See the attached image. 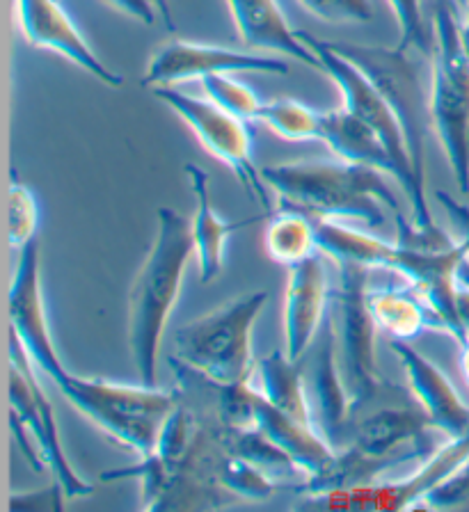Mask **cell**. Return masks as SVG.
Here are the masks:
<instances>
[{"instance_id": "cell-1", "label": "cell", "mask_w": 469, "mask_h": 512, "mask_svg": "<svg viewBox=\"0 0 469 512\" xmlns=\"http://www.w3.org/2000/svg\"><path fill=\"white\" fill-rule=\"evenodd\" d=\"M316 245L323 254L332 259H348L362 263L371 270L385 268L394 275L403 277L424 295L431 309L447 325V332L460 346L465 343L463 327H460L456 311V293L460 284V268L467 261V247L463 240L449 250H424V247L405 245L401 240L376 238L341 224L339 220L314 218Z\"/></svg>"}, {"instance_id": "cell-2", "label": "cell", "mask_w": 469, "mask_h": 512, "mask_svg": "<svg viewBox=\"0 0 469 512\" xmlns=\"http://www.w3.org/2000/svg\"><path fill=\"white\" fill-rule=\"evenodd\" d=\"M193 254V224L174 208H158L154 245L129 288V346L147 387H158V350Z\"/></svg>"}, {"instance_id": "cell-3", "label": "cell", "mask_w": 469, "mask_h": 512, "mask_svg": "<svg viewBox=\"0 0 469 512\" xmlns=\"http://www.w3.org/2000/svg\"><path fill=\"white\" fill-rule=\"evenodd\" d=\"M268 188L280 199V208L325 220H362L371 229L385 224V208L401 213L399 197L385 172L346 160H300L261 167Z\"/></svg>"}, {"instance_id": "cell-4", "label": "cell", "mask_w": 469, "mask_h": 512, "mask_svg": "<svg viewBox=\"0 0 469 512\" xmlns=\"http://www.w3.org/2000/svg\"><path fill=\"white\" fill-rule=\"evenodd\" d=\"M62 396L117 444L131 448L140 458L154 453L165 419L177 407L181 389L119 384L99 378H83L60 368L49 378Z\"/></svg>"}, {"instance_id": "cell-5", "label": "cell", "mask_w": 469, "mask_h": 512, "mask_svg": "<svg viewBox=\"0 0 469 512\" xmlns=\"http://www.w3.org/2000/svg\"><path fill=\"white\" fill-rule=\"evenodd\" d=\"M431 126L442 142L460 192H469V60L460 42L456 0H433Z\"/></svg>"}, {"instance_id": "cell-6", "label": "cell", "mask_w": 469, "mask_h": 512, "mask_svg": "<svg viewBox=\"0 0 469 512\" xmlns=\"http://www.w3.org/2000/svg\"><path fill=\"white\" fill-rule=\"evenodd\" d=\"M268 302V291H250L190 320L174 334V362L216 384L250 382L254 373L252 327Z\"/></svg>"}, {"instance_id": "cell-7", "label": "cell", "mask_w": 469, "mask_h": 512, "mask_svg": "<svg viewBox=\"0 0 469 512\" xmlns=\"http://www.w3.org/2000/svg\"><path fill=\"white\" fill-rule=\"evenodd\" d=\"M339 288L335 300V336L341 378H344L351 407L348 416L371 407L403 391L389 382L376 359V320L369 309V270L362 263L337 259Z\"/></svg>"}, {"instance_id": "cell-8", "label": "cell", "mask_w": 469, "mask_h": 512, "mask_svg": "<svg viewBox=\"0 0 469 512\" xmlns=\"http://www.w3.org/2000/svg\"><path fill=\"white\" fill-rule=\"evenodd\" d=\"M332 51L351 60L364 71L378 92L385 96L389 108L405 133L410 160L421 186L426 188V131L431 126V76L424 69L431 67V58L401 46H357L344 42H328Z\"/></svg>"}, {"instance_id": "cell-9", "label": "cell", "mask_w": 469, "mask_h": 512, "mask_svg": "<svg viewBox=\"0 0 469 512\" xmlns=\"http://www.w3.org/2000/svg\"><path fill=\"white\" fill-rule=\"evenodd\" d=\"M10 403L14 437L30 467L35 471L49 467L69 499L92 494L94 487L71 467L60 442L51 400L39 384L37 368L14 330L10 332Z\"/></svg>"}, {"instance_id": "cell-10", "label": "cell", "mask_w": 469, "mask_h": 512, "mask_svg": "<svg viewBox=\"0 0 469 512\" xmlns=\"http://www.w3.org/2000/svg\"><path fill=\"white\" fill-rule=\"evenodd\" d=\"M300 35L305 42L314 48L316 55L321 60V71L332 78V83L339 87L341 99H344V108L355 112L357 117L364 119L373 131H376L383 142L387 144L389 154H392L396 167H399V186L405 190V197L410 199L412 206V222L421 231H435L440 229L433 222L431 208H428L426 188L421 186L415 167H412L408 142H405V133L396 119L394 110L389 108L385 96L378 92V87L364 76L362 69H357L351 60H346L344 55L332 51L328 42L316 39L309 32Z\"/></svg>"}, {"instance_id": "cell-11", "label": "cell", "mask_w": 469, "mask_h": 512, "mask_svg": "<svg viewBox=\"0 0 469 512\" xmlns=\"http://www.w3.org/2000/svg\"><path fill=\"white\" fill-rule=\"evenodd\" d=\"M151 92L172 112L184 119L211 156L232 167L245 192L261 206L264 215H273L275 208L268 195V183L252 160V131L245 119L222 110L209 99L174 90V85L151 87Z\"/></svg>"}, {"instance_id": "cell-12", "label": "cell", "mask_w": 469, "mask_h": 512, "mask_svg": "<svg viewBox=\"0 0 469 512\" xmlns=\"http://www.w3.org/2000/svg\"><path fill=\"white\" fill-rule=\"evenodd\" d=\"M289 62L270 53H245L234 48L206 46L193 42H172L158 48L151 58L147 74L142 78L145 87L179 85L190 80H204L218 74H257L286 76Z\"/></svg>"}, {"instance_id": "cell-13", "label": "cell", "mask_w": 469, "mask_h": 512, "mask_svg": "<svg viewBox=\"0 0 469 512\" xmlns=\"http://www.w3.org/2000/svg\"><path fill=\"white\" fill-rule=\"evenodd\" d=\"M14 3H17L21 32L30 46L62 55L108 87H119L124 83V78L106 67L99 55L92 51V46L85 42L81 30L60 5V0H14Z\"/></svg>"}, {"instance_id": "cell-14", "label": "cell", "mask_w": 469, "mask_h": 512, "mask_svg": "<svg viewBox=\"0 0 469 512\" xmlns=\"http://www.w3.org/2000/svg\"><path fill=\"white\" fill-rule=\"evenodd\" d=\"M321 254L319 250L289 268L284 295V352L293 362H300L314 346L328 307V272Z\"/></svg>"}, {"instance_id": "cell-15", "label": "cell", "mask_w": 469, "mask_h": 512, "mask_svg": "<svg viewBox=\"0 0 469 512\" xmlns=\"http://www.w3.org/2000/svg\"><path fill=\"white\" fill-rule=\"evenodd\" d=\"M394 355L408 378L410 391L415 396L426 414L431 416L437 432H442L447 439L463 437L469 432V405L453 387L451 380L444 375L433 362H428L424 355L410 346V341L392 339L389 343Z\"/></svg>"}, {"instance_id": "cell-16", "label": "cell", "mask_w": 469, "mask_h": 512, "mask_svg": "<svg viewBox=\"0 0 469 512\" xmlns=\"http://www.w3.org/2000/svg\"><path fill=\"white\" fill-rule=\"evenodd\" d=\"M236 32L252 51L293 58L321 71V60L312 46L286 21L277 0H227Z\"/></svg>"}, {"instance_id": "cell-17", "label": "cell", "mask_w": 469, "mask_h": 512, "mask_svg": "<svg viewBox=\"0 0 469 512\" xmlns=\"http://www.w3.org/2000/svg\"><path fill=\"white\" fill-rule=\"evenodd\" d=\"M316 352L312 364H309V384H312L314 394V423L319 428L335 451L341 448L348 421V407H351V398H348L344 378H341L339 357H337V336H335V323L325 320L319 336L314 341Z\"/></svg>"}, {"instance_id": "cell-18", "label": "cell", "mask_w": 469, "mask_h": 512, "mask_svg": "<svg viewBox=\"0 0 469 512\" xmlns=\"http://www.w3.org/2000/svg\"><path fill=\"white\" fill-rule=\"evenodd\" d=\"M252 428L261 430L270 442L280 446L296 462V467L305 474V478L321 474L337 453L335 448L325 442L319 428L277 410L275 405H270L261 396L259 389L254 391L252 400Z\"/></svg>"}, {"instance_id": "cell-19", "label": "cell", "mask_w": 469, "mask_h": 512, "mask_svg": "<svg viewBox=\"0 0 469 512\" xmlns=\"http://www.w3.org/2000/svg\"><path fill=\"white\" fill-rule=\"evenodd\" d=\"M319 142L330 147L339 160L373 167V170L385 172L399 183V167H396L392 154H389L387 144L355 112L346 108L321 112Z\"/></svg>"}, {"instance_id": "cell-20", "label": "cell", "mask_w": 469, "mask_h": 512, "mask_svg": "<svg viewBox=\"0 0 469 512\" xmlns=\"http://www.w3.org/2000/svg\"><path fill=\"white\" fill-rule=\"evenodd\" d=\"M186 176L195 195V215L190 224H193L195 254H197V261H200V282L211 284L222 270L229 236L248 227V224L254 222V218L243 220V222L222 220L211 204L209 174H206L202 167H197L195 163H188Z\"/></svg>"}, {"instance_id": "cell-21", "label": "cell", "mask_w": 469, "mask_h": 512, "mask_svg": "<svg viewBox=\"0 0 469 512\" xmlns=\"http://www.w3.org/2000/svg\"><path fill=\"white\" fill-rule=\"evenodd\" d=\"M369 309L378 330L392 339L412 341L424 332H447V325L431 309L415 286L389 284L383 288H369Z\"/></svg>"}, {"instance_id": "cell-22", "label": "cell", "mask_w": 469, "mask_h": 512, "mask_svg": "<svg viewBox=\"0 0 469 512\" xmlns=\"http://www.w3.org/2000/svg\"><path fill=\"white\" fill-rule=\"evenodd\" d=\"M257 373L261 382V396L270 405H275L277 410L293 416V419L316 426L314 407L307 396V384L305 375L300 371V362H293L284 350H275L259 359Z\"/></svg>"}, {"instance_id": "cell-23", "label": "cell", "mask_w": 469, "mask_h": 512, "mask_svg": "<svg viewBox=\"0 0 469 512\" xmlns=\"http://www.w3.org/2000/svg\"><path fill=\"white\" fill-rule=\"evenodd\" d=\"M264 243L270 259L286 268L319 252L312 215L293 211V208H277L270 215Z\"/></svg>"}, {"instance_id": "cell-24", "label": "cell", "mask_w": 469, "mask_h": 512, "mask_svg": "<svg viewBox=\"0 0 469 512\" xmlns=\"http://www.w3.org/2000/svg\"><path fill=\"white\" fill-rule=\"evenodd\" d=\"M225 437H227L229 451L252 462L254 467H259L268 478H273V480H291L298 476L305 478V474H302V471L296 467V462H293L280 446L270 442V439L261 430H257V428H241V430L227 428Z\"/></svg>"}, {"instance_id": "cell-25", "label": "cell", "mask_w": 469, "mask_h": 512, "mask_svg": "<svg viewBox=\"0 0 469 512\" xmlns=\"http://www.w3.org/2000/svg\"><path fill=\"white\" fill-rule=\"evenodd\" d=\"M257 122L289 142H309L319 140L321 112L293 99H275L264 101Z\"/></svg>"}, {"instance_id": "cell-26", "label": "cell", "mask_w": 469, "mask_h": 512, "mask_svg": "<svg viewBox=\"0 0 469 512\" xmlns=\"http://www.w3.org/2000/svg\"><path fill=\"white\" fill-rule=\"evenodd\" d=\"M39 229V202L35 192L12 174L7 188V243L14 250H23L37 240Z\"/></svg>"}, {"instance_id": "cell-27", "label": "cell", "mask_w": 469, "mask_h": 512, "mask_svg": "<svg viewBox=\"0 0 469 512\" xmlns=\"http://www.w3.org/2000/svg\"><path fill=\"white\" fill-rule=\"evenodd\" d=\"M206 99L216 103L222 110L232 112V115L252 122L259 117V110L264 106L259 92H254L250 85H245L243 80L232 78V74H218L200 80Z\"/></svg>"}, {"instance_id": "cell-28", "label": "cell", "mask_w": 469, "mask_h": 512, "mask_svg": "<svg viewBox=\"0 0 469 512\" xmlns=\"http://www.w3.org/2000/svg\"><path fill=\"white\" fill-rule=\"evenodd\" d=\"M399 23L401 42L405 51H417L433 58V26L428 28L424 14V0H387Z\"/></svg>"}, {"instance_id": "cell-29", "label": "cell", "mask_w": 469, "mask_h": 512, "mask_svg": "<svg viewBox=\"0 0 469 512\" xmlns=\"http://www.w3.org/2000/svg\"><path fill=\"white\" fill-rule=\"evenodd\" d=\"M309 14L328 23H371V0H298Z\"/></svg>"}, {"instance_id": "cell-30", "label": "cell", "mask_w": 469, "mask_h": 512, "mask_svg": "<svg viewBox=\"0 0 469 512\" xmlns=\"http://www.w3.org/2000/svg\"><path fill=\"white\" fill-rule=\"evenodd\" d=\"M419 508L469 510V462L424 496Z\"/></svg>"}, {"instance_id": "cell-31", "label": "cell", "mask_w": 469, "mask_h": 512, "mask_svg": "<svg viewBox=\"0 0 469 512\" xmlns=\"http://www.w3.org/2000/svg\"><path fill=\"white\" fill-rule=\"evenodd\" d=\"M108 3L113 5L115 10L133 16V19H138L140 23H145V26H154L158 10L151 0H108Z\"/></svg>"}, {"instance_id": "cell-32", "label": "cell", "mask_w": 469, "mask_h": 512, "mask_svg": "<svg viewBox=\"0 0 469 512\" xmlns=\"http://www.w3.org/2000/svg\"><path fill=\"white\" fill-rule=\"evenodd\" d=\"M151 3H154V5H156V10H158V14H161V16H163V19H165V28H168L170 32H172L174 28H177V26H174V19H172V10H170V3H168V0H151Z\"/></svg>"}, {"instance_id": "cell-33", "label": "cell", "mask_w": 469, "mask_h": 512, "mask_svg": "<svg viewBox=\"0 0 469 512\" xmlns=\"http://www.w3.org/2000/svg\"><path fill=\"white\" fill-rule=\"evenodd\" d=\"M460 42H463L469 60V10H465L463 16H460Z\"/></svg>"}, {"instance_id": "cell-34", "label": "cell", "mask_w": 469, "mask_h": 512, "mask_svg": "<svg viewBox=\"0 0 469 512\" xmlns=\"http://www.w3.org/2000/svg\"><path fill=\"white\" fill-rule=\"evenodd\" d=\"M460 368H463V375L469 384V341L463 346V352H460Z\"/></svg>"}, {"instance_id": "cell-35", "label": "cell", "mask_w": 469, "mask_h": 512, "mask_svg": "<svg viewBox=\"0 0 469 512\" xmlns=\"http://www.w3.org/2000/svg\"><path fill=\"white\" fill-rule=\"evenodd\" d=\"M456 3H458V7H460V10H467V0H456Z\"/></svg>"}, {"instance_id": "cell-36", "label": "cell", "mask_w": 469, "mask_h": 512, "mask_svg": "<svg viewBox=\"0 0 469 512\" xmlns=\"http://www.w3.org/2000/svg\"><path fill=\"white\" fill-rule=\"evenodd\" d=\"M467 10H469V0H467Z\"/></svg>"}, {"instance_id": "cell-37", "label": "cell", "mask_w": 469, "mask_h": 512, "mask_svg": "<svg viewBox=\"0 0 469 512\" xmlns=\"http://www.w3.org/2000/svg\"><path fill=\"white\" fill-rule=\"evenodd\" d=\"M428 3H433V0H428Z\"/></svg>"}]
</instances>
